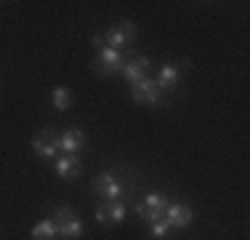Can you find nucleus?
I'll list each match as a JSON object with an SVG mask.
<instances>
[{"mask_svg":"<svg viewBox=\"0 0 250 240\" xmlns=\"http://www.w3.org/2000/svg\"><path fill=\"white\" fill-rule=\"evenodd\" d=\"M165 221H168L170 230H184L194 221V211L187 206V203H168L165 208Z\"/></svg>","mask_w":250,"mask_h":240,"instance_id":"obj_8","label":"nucleus"},{"mask_svg":"<svg viewBox=\"0 0 250 240\" xmlns=\"http://www.w3.org/2000/svg\"><path fill=\"white\" fill-rule=\"evenodd\" d=\"M56 238H59L56 219H40L32 227V240H56Z\"/></svg>","mask_w":250,"mask_h":240,"instance_id":"obj_12","label":"nucleus"},{"mask_svg":"<svg viewBox=\"0 0 250 240\" xmlns=\"http://www.w3.org/2000/svg\"><path fill=\"white\" fill-rule=\"evenodd\" d=\"M125 214H128V208H125L123 200H115V203H106V216H109V227L120 224L125 219Z\"/></svg>","mask_w":250,"mask_h":240,"instance_id":"obj_15","label":"nucleus"},{"mask_svg":"<svg viewBox=\"0 0 250 240\" xmlns=\"http://www.w3.org/2000/svg\"><path fill=\"white\" fill-rule=\"evenodd\" d=\"M130 96H133V101H139V104H152V107L163 104V91H160V86L149 75H146L144 80L130 86Z\"/></svg>","mask_w":250,"mask_h":240,"instance_id":"obj_4","label":"nucleus"},{"mask_svg":"<svg viewBox=\"0 0 250 240\" xmlns=\"http://www.w3.org/2000/svg\"><path fill=\"white\" fill-rule=\"evenodd\" d=\"M123 64H125V53L117 51V48L104 46V48H99V53L91 62V67L101 77H112V75H117V72H123Z\"/></svg>","mask_w":250,"mask_h":240,"instance_id":"obj_1","label":"nucleus"},{"mask_svg":"<svg viewBox=\"0 0 250 240\" xmlns=\"http://www.w3.org/2000/svg\"><path fill=\"white\" fill-rule=\"evenodd\" d=\"M96 221L104 227H109V216H106V203H101V206L96 208Z\"/></svg>","mask_w":250,"mask_h":240,"instance_id":"obj_17","label":"nucleus"},{"mask_svg":"<svg viewBox=\"0 0 250 240\" xmlns=\"http://www.w3.org/2000/svg\"><path fill=\"white\" fill-rule=\"evenodd\" d=\"M53 171H56L59 179H67V182H72V179L80 176L83 171V163L77 155H59L56 160H53Z\"/></svg>","mask_w":250,"mask_h":240,"instance_id":"obj_10","label":"nucleus"},{"mask_svg":"<svg viewBox=\"0 0 250 240\" xmlns=\"http://www.w3.org/2000/svg\"><path fill=\"white\" fill-rule=\"evenodd\" d=\"M93 192L99 197H104V203H115V200H123L128 187L117 179L115 171H101L96 179H93Z\"/></svg>","mask_w":250,"mask_h":240,"instance_id":"obj_2","label":"nucleus"},{"mask_svg":"<svg viewBox=\"0 0 250 240\" xmlns=\"http://www.w3.org/2000/svg\"><path fill=\"white\" fill-rule=\"evenodd\" d=\"M149 67H152V59H149V56L125 59V64H123V72H120V75L130 83V86H133V83L144 80V77L149 75Z\"/></svg>","mask_w":250,"mask_h":240,"instance_id":"obj_9","label":"nucleus"},{"mask_svg":"<svg viewBox=\"0 0 250 240\" xmlns=\"http://www.w3.org/2000/svg\"><path fill=\"white\" fill-rule=\"evenodd\" d=\"M85 144H88V136H85V131H80V128L59 131V136H56V147H59V152H64V155H77L80 149H85Z\"/></svg>","mask_w":250,"mask_h":240,"instance_id":"obj_6","label":"nucleus"},{"mask_svg":"<svg viewBox=\"0 0 250 240\" xmlns=\"http://www.w3.org/2000/svg\"><path fill=\"white\" fill-rule=\"evenodd\" d=\"M149 230H152V235L154 238H165L170 232V227H168V221H165V216L160 221H154V224H149Z\"/></svg>","mask_w":250,"mask_h":240,"instance_id":"obj_16","label":"nucleus"},{"mask_svg":"<svg viewBox=\"0 0 250 240\" xmlns=\"http://www.w3.org/2000/svg\"><path fill=\"white\" fill-rule=\"evenodd\" d=\"M133 40H136V24L133 22H117L115 27L104 35V43L109 48H117V51H123V48L128 43H133Z\"/></svg>","mask_w":250,"mask_h":240,"instance_id":"obj_7","label":"nucleus"},{"mask_svg":"<svg viewBox=\"0 0 250 240\" xmlns=\"http://www.w3.org/2000/svg\"><path fill=\"white\" fill-rule=\"evenodd\" d=\"M178 80H181V70L176 67V64H163L157 72V77H154V83L160 86V91L168 94V91H176L178 88Z\"/></svg>","mask_w":250,"mask_h":240,"instance_id":"obj_11","label":"nucleus"},{"mask_svg":"<svg viewBox=\"0 0 250 240\" xmlns=\"http://www.w3.org/2000/svg\"><path fill=\"white\" fill-rule=\"evenodd\" d=\"M168 195L165 192H149V195H144V200H141V206L149 208V211H160L165 214V208H168Z\"/></svg>","mask_w":250,"mask_h":240,"instance_id":"obj_14","label":"nucleus"},{"mask_svg":"<svg viewBox=\"0 0 250 240\" xmlns=\"http://www.w3.org/2000/svg\"><path fill=\"white\" fill-rule=\"evenodd\" d=\"M51 101L59 112H67L69 107H72V91H69L67 86H56L51 91Z\"/></svg>","mask_w":250,"mask_h":240,"instance_id":"obj_13","label":"nucleus"},{"mask_svg":"<svg viewBox=\"0 0 250 240\" xmlns=\"http://www.w3.org/2000/svg\"><path fill=\"white\" fill-rule=\"evenodd\" d=\"M53 219H56V224H59V238H64V240H77L85 232L80 216H77L69 206H59L56 211H53Z\"/></svg>","mask_w":250,"mask_h":240,"instance_id":"obj_3","label":"nucleus"},{"mask_svg":"<svg viewBox=\"0 0 250 240\" xmlns=\"http://www.w3.org/2000/svg\"><path fill=\"white\" fill-rule=\"evenodd\" d=\"M56 136H59V131H53V128L38 131V134L32 136V149H35V155H40L43 160H56V158H59Z\"/></svg>","mask_w":250,"mask_h":240,"instance_id":"obj_5","label":"nucleus"}]
</instances>
